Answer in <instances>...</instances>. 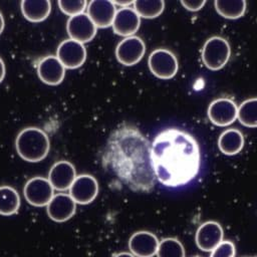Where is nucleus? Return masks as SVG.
Segmentation results:
<instances>
[{
  "instance_id": "obj_1",
  "label": "nucleus",
  "mask_w": 257,
  "mask_h": 257,
  "mask_svg": "<svg viewBox=\"0 0 257 257\" xmlns=\"http://www.w3.org/2000/svg\"><path fill=\"white\" fill-rule=\"evenodd\" d=\"M105 166L128 188L149 192L156 183L151 144L133 125H121L109 137L104 149Z\"/></svg>"
},
{
  "instance_id": "obj_2",
  "label": "nucleus",
  "mask_w": 257,
  "mask_h": 257,
  "mask_svg": "<svg viewBox=\"0 0 257 257\" xmlns=\"http://www.w3.org/2000/svg\"><path fill=\"white\" fill-rule=\"evenodd\" d=\"M156 179L167 187H181L194 180L200 171L201 153L195 138L180 128H166L151 144Z\"/></svg>"
},
{
  "instance_id": "obj_3",
  "label": "nucleus",
  "mask_w": 257,
  "mask_h": 257,
  "mask_svg": "<svg viewBox=\"0 0 257 257\" xmlns=\"http://www.w3.org/2000/svg\"><path fill=\"white\" fill-rule=\"evenodd\" d=\"M15 148L21 159L29 163H37L48 155L50 142L46 133L41 128L28 126L17 135Z\"/></svg>"
},
{
  "instance_id": "obj_4",
  "label": "nucleus",
  "mask_w": 257,
  "mask_h": 257,
  "mask_svg": "<svg viewBox=\"0 0 257 257\" xmlns=\"http://www.w3.org/2000/svg\"><path fill=\"white\" fill-rule=\"evenodd\" d=\"M231 48L228 41L220 36L210 37L203 45L202 60L205 66L211 70H219L228 62Z\"/></svg>"
},
{
  "instance_id": "obj_5",
  "label": "nucleus",
  "mask_w": 257,
  "mask_h": 257,
  "mask_svg": "<svg viewBox=\"0 0 257 257\" xmlns=\"http://www.w3.org/2000/svg\"><path fill=\"white\" fill-rule=\"evenodd\" d=\"M149 67L151 72L161 79L173 78L179 69L176 55L169 49L158 48L149 56Z\"/></svg>"
},
{
  "instance_id": "obj_6",
  "label": "nucleus",
  "mask_w": 257,
  "mask_h": 257,
  "mask_svg": "<svg viewBox=\"0 0 257 257\" xmlns=\"http://www.w3.org/2000/svg\"><path fill=\"white\" fill-rule=\"evenodd\" d=\"M23 195L28 204L34 207H45L54 196V189L47 178L33 177L23 188Z\"/></svg>"
},
{
  "instance_id": "obj_7",
  "label": "nucleus",
  "mask_w": 257,
  "mask_h": 257,
  "mask_svg": "<svg viewBox=\"0 0 257 257\" xmlns=\"http://www.w3.org/2000/svg\"><path fill=\"white\" fill-rule=\"evenodd\" d=\"M146 52L144 40L136 35L123 38L118 42L115 48V56L119 63L125 66H132L140 62Z\"/></svg>"
},
{
  "instance_id": "obj_8",
  "label": "nucleus",
  "mask_w": 257,
  "mask_h": 257,
  "mask_svg": "<svg viewBox=\"0 0 257 257\" xmlns=\"http://www.w3.org/2000/svg\"><path fill=\"white\" fill-rule=\"evenodd\" d=\"M56 57L62 65L68 69L80 67L86 59L85 46L73 39H65L59 43L56 50Z\"/></svg>"
},
{
  "instance_id": "obj_9",
  "label": "nucleus",
  "mask_w": 257,
  "mask_h": 257,
  "mask_svg": "<svg viewBox=\"0 0 257 257\" xmlns=\"http://www.w3.org/2000/svg\"><path fill=\"white\" fill-rule=\"evenodd\" d=\"M238 115V106L230 98L220 97L213 100L208 107V116L212 123L227 126L233 123Z\"/></svg>"
},
{
  "instance_id": "obj_10",
  "label": "nucleus",
  "mask_w": 257,
  "mask_h": 257,
  "mask_svg": "<svg viewBox=\"0 0 257 257\" xmlns=\"http://www.w3.org/2000/svg\"><path fill=\"white\" fill-rule=\"evenodd\" d=\"M68 191L69 196L76 204L87 205L96 198L98 194V183L93 176L81 174L76 176Z\"/></svg>"
},
{
  "instance_id": "obj_11",
  "label": "nucleus",
  "mask_w": 257,
  "mask_h": 257,
  "mask_svg": "<svg viewBox=\"0 0 257 257\" xmlns=\"http://www.w3.org/2000/svg\"><path fill=\"white\" fill-rule=\"evenodd\" d=\"M66 31L70 39L83 44L94 38L97 27L89 18L87 13H80L69 17L66 23Z\"/></svg>"
},
{
  "instance_id": "obj_12",
  "label": "nucleus",
  "mask_w": 257,
  "mask_h": 257,
  "mask_svg": "<svg viewBox=\"0 0 257 257\" xmlns=\"http://www.w3.org/2000/svg\"><path fill=\"white\" fill-rule=\"evenodd\" d=\"M223 228L215 221H207L199 226L196 231V244L204 252H211L223 241Z\"/></svg>"
},
{
  "instance_id": "obj_13",
  "label": "nucleus",
  "mask_w": 257,
  "mask_h": 257,
  "mask_svg": "<svg viewBox=\"0 0 257 257\" xmlns=\"http://www.w3.org/2000/svg\"><path fill=\"white\" fill-rule=\"evenodd\" d=\"M76 211V203L69 194L59 193L53 196L46 206L48 217L54 222L62 223L69 220Z\"/></svg>"
},
{
  "instance_id": "obj_14",
  "label": "nucleus",
  "mask_w": 257,
  "mask_h": 257,
  "mask_svg": "<svg viewBox=\"0 0 257 257\" xmlns=\"http://www.w3.org/2000/svg\"><path fill=\"white\" fill-rule=\"evenodd\" d=\"M160 241L149 231H138L128 240V249L136 257H153L157 255Z\"/></svg>"
},
{
  "instance_id": "obj_15",
  "label": "nucleus",
  "mask_w": 257,
  "mask_h": 257,
  "mask_svg": "<svg viewBox=\"0 0 257 257\" xmlns=\"http://www.w3.org/2000/svg\"><path fill=\"white\" fill-rule=\"evenodd\" d=\"M141 17L136 12L134 7H122L116 10L113 22L112 29L115 34L128 37L133 36L140 28Z\"/></svg>"
},
{
  "instance_id": "obj_16",
  "label": "nucleus",
  "mask_w": 257,
  "mask_h": 257,
  "mask_svg": "<svg viewBox=\"0 0 257 257\" xmlns=\"http://www.w3.org/2000/svg\"><path fill=\"white\" fill-rule=\"evenodd\" d=\"M87 15L97 28H106L112 25L116 7L112 1L108 0H92L88 2Z\"/></svg>"
},
{
  "instance_id": "obj_17",
  "label": "nucleus",
  "mask_w": 257,
  "mask_h": 257,
  "mask_svg": "<svg viewBox=\"0 0 257 257\" xmlns=\"http://www.w3.org/2000/svg\"><path fill=\"white\" fill-rule=\"evenodd\" d=\"M76 178L74 166L68 161H59L53 164L48 173V181L56 191L69 190Z\"/></svg>"
},
{
  "instance_id": "obj_18",
  "label": "nucleus",
  "mask_w": 257,
  "mask_h": 257,
  "mask_svg": "<svg viewBox=\"0 0 257 257\" xmlns=\"http://www.w3.org/2000/svg\"><path fill=\"white\" fill-rule=\"evenodd\" d=\"M37 74L40 80L48 85H57L65 76V67L54 55L43 57L37 64Z\"/></svg>"
},
{
  "instance_id": "obj_19",
  "label": "nucleus",
  "mask_w": 257,
  "mask_h": 257,
  "mask_svg": "<svg viewBox=\"0 0 257 257\" xmlns=\"http://www.w3.org/2000/svg\"><path fill=\"white\" fill-rule=\"evenodd\" d=\"M20 7L23 16L31 22L45 20L51 11V3L48 0H23Z\"/></svg>"
},
{
  "instance_id": "obj_20",
  "label": "nucleus",
  "mask_w": 257,
  "mask_h": 257,
  "mask_svg": "<svg viewBox=\"0 0 257 257\" xmlns=\"http://www.w3.org/2000/svg\"><path fill=\"white\" fill-rule=\"evenodd\" d=\"M218 147L224 155H237L244 147L243 134L237 128H228L224 131L219 137Z\"/></svg>"
},
{
  "instance_id": "obj_21",
  "label": "nucleus",
  "mask_w": 257,
  "mask_h": 257,
  "mask_svg": "<svg viewBox=\"0 0 257 257\" xmlns=\"http://www.w3.org/2000/svg\"><path fill=\"white\" fill-rule=\"evenodd\" d=\"M20 197L18 192L10 186H0V215L11 216L18 212Z\"/></svg>"
},
{
  "instance_id": "obj_22",
  "label": "nucleus",
  "mask_w": 257,
  "mask_h": 257,
  "mask_svg": "<svg viewBox=\"0 0 257 257\" xmlns=\"http://www.w3.org/2000/svg\"><path fill=\"white\" fill-rule=\"evenodd\" d=\"M214 5L216 11L227 19L240 18L246 11V1L244 0H216Z\"/></svg>"
},
{
  "instance_id": "obj_23",
  "label": "nucleus",
  "mask_w": 257,
  "mask_h": 257,
  "mask_svg": "<svg viewBox=\"0 0 257 257\" xmlns=\"http://www.w3.org/2000/svg\"><path fill=\"white\" fill-rule=\"evenodd\" d=\"M240 123L247 127H257V97L244 100L238 107Z\"/></svg>"
},
{
  "instance_id": "obj_24",
  "label": "nucleus",
  "mask_w": 257,
  "mask_h": 257,
  "mask_svg": "<svg viewBox=\"0 0 257 257\" xmlns=\"http://www.w3.org/2000/svg\"><path fill=\"white\" fill-rule=\"evenodd\" d=\"M133 5L139 16L147 19L160 16L165 8V2L162 0H137Z\"/></svg>"
},
{
  "instance_id": "obj_25",
  "label": "nucleus",
  "mask_w": 257,
  "mask_h": 257,
  "mask_svg": "<svg viewBox=\"0 0 257 257\" xmlns=\"http://www.w3.org/2000/svg\"><path fill=\"white\" fill-rule=\"evenodd\" d=\"M183 244L176 238H165L160 241L157 257H185Z\"/></svg>"
},
{
  "instance_id": "obj_26",
  "label": "nucleus",
  "mask_w": 257,
  "mask_h": 257,
  "mask_svg": "<svg viewBox=\"0 0 257 257\" xmlns=\"http://www.w3.org/2000/svg\"><path fill=\"white\" fill-rule=\"evenodd\" d=\"M59 9L68 16H75L77 14L83 13V11L86 9L88 2L85 0H72V1H66V0H59L57 2Z\"/></svg>"
},
{
  "instance_id": "obj_27",
  "label": "nucleus",
  "mask_w": 257,
  "mask_h": 257,
  "mask_svg": "<svg viewBox=\"0 0 257 257\" xmlns=\"http://www.w3.org/2000/svg\"><path fill=\"white\" fill-rule=\"evenodd\" d=\"M236 249L233 242L223 240L216 248L211 251L210 257H235Z\"/></svg>"
},
{
  "instance_id": "obj_28",
  "label": "nucleus",
  "mask_w": 257,
  "mask_h": 257,
  "mask_svg": "<svg viewBox=\"0 0 257 257\" xmlns=\"http://www.w3.org/2000/svg\"><path fill=\"white\" fill-rule=\"evenodd\" d=\"M181 4L189 11H199L206 4L205 0H182Z\"/></svg>"
},
{
  "instance_id": "obj_29",
  "label": "nucleus",
  "mask_w": 257,
  "mask_h": 257,
  "mask_svg": "<svg viewBox=\"0 0 257 257\" xmlns=\"http://www.w3.org/2000/svg\"><path fill=\"white\" fill-rule=\"evenodd\" d=\"M5 72H6L5 64H4V61L2 60V58L0 57V83L3 81V79L5 77Z\"/></svg>"
},
{
  "instance_id": "obj_30",
  "label": "nucleus",
  "mask_w": 257,
  "mask_h": 257,
  "mask_svg": "<svg viewBox=\"0 0 257 257\" xmlns=\"http://www.w3.org/2000/svg\"><path fill=\"white\" fill-rule=\"evenodd\" d=\"M114 5H119L120 8L122 7H128L132 4H134V1H112Z\"/></svg>"
},
{
  "instance_id": "obj_31",
  "label": "nucleus",
  "mask_w": 257,
  "mask_h": 257,
  "mask_svg": "<svg viewBox=\"0 0 257 257\" xmlns=\"http://www.w3.org/2000/svg\"><path fill=\"white\" fill-rule=\"evenodd\" d=\"M112 257H136V256L128 252H119V253L114 254Z\"/></svg>"
},
{
  "instance_id": "obj_32",
  "label": "nucleus",
  "mask_w": 257,
  "mask_h": 257,
  "mask_svg": "<svg viewBox=\"0 0 257 257\" xmlns=\"http://www.w3.org/2000/svg\"><path fill=\"white\" fill-rule=\"evenodd\" d=\"M4 26H5L4 17H3V15H2V13L0 12V34L3 32V30H4Z\"/></svg>"
},
{
  "instance_id": "obj_33",
  "label": "nucleus",
  "mask_w": 257,
  "mask_h": 257,
  "mask_svg": "<svg viewBox=\"0 0 257 257\" xmlns=\"http://www.w3.org/2000/svg\"><path fill=\"white\" fill-rule=\"evenodd\" d=\"M194 257H200V256H194Z\"/></svg>"
}]
</instances>
